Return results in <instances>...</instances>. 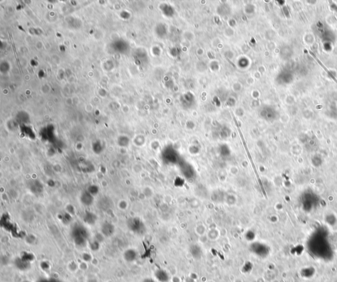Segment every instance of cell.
<instances>
[{
    "instance_id": "1",
    "label": "cell",
    "mask_w": 337,
    "mask_h": 282,
    "mask_svg": "<svg viewBox=\"0 0 337 282\" xmlns=\"http://www.w3.org/2000/svg\"><path fill=\"white\" fill-rule=\"evenodd\" d=\"M73 239L75 245L79 247H83L86 244L87 238V231L81 226L76 227L73 231Z\"/></svg>"
},
{
    "instance_id": "2",
    "label": "cell",
    "mask_w": 337,
    "mask_h": 282,
    "mask_svg": "<svg viewBox=\"0 0 337 282\" xmlns=\"http://www.w3.org/2000/svg\"><path fill=\"white\" fill-rule=\"evenodd\" d=\"M115 226L112 223L106 222H104L102 225L101 232H102V234L104 237H109L112 236L115 233Z\"/></svg>"
},
{
    "instance_id": "3",
    "label": "cell",
    "mask_w": 337,
    "mask_h": 282,
    "mask_svg": "<svg viewBox=\"0 0 337 282\" xmlns=\"http://www.w3.org/2000/svg\"><path fill=\"white\" fill-rule=\"evenodd\" d=\"M123 258L125 261L127 262H132L135 261L137 258V252L135 250L129 248L125 251L123 254Z\"/></svg>"
},
{
    "instance_id": "4",
    "label": "cell",
    "mask_w": 337,
    "mask_h": 282,
    "mask_svg": "<svg viewBox=\"0 0 337 282\" xmlns=\"http://www.w3.org/2000/svg\"><path fill=\"white\" fill-rule=\"evenodd\" d=\"M155 277L159 282H168L169 281V276L166 271L162 269H159L155 272Z\"/></svg>"
},
{
    "instance_id": "5",
    "label": "cell",
    "mask_w": 337,
    "mask_h": 282,
    "mask_svg": "<svg viewBox=\"0 0 337 282\" xmlns=\"http://www.w3.org/2000/svg\"><path fill=\"white\" fill-rule=\"evenodd\" d=\"M128 226L131 231L134 232H138L141 228V222L136 218L130 219L128 222Z\"/></svg>"
},
{
    "instance_id": "6",
    "label": "cell",
    "mask_w": 337,
    "mask_h": 282,
    "mask_svg": "<svg viewBox=\"0 0 337 282\" xmlns=\"http://www.w3.org/2000/svg\"><path fill=\"white\" fill-rule=\"evenodd\" d=\"M81 202L86 206H90L93 203V197L88 192H84L83 194L81 195L80 198Z\"/></svg>"
},
{
    "instance_id": "7",
    "label": "cell",
    "mask_w": 337,
    "mask_h": 282,
    "mask_svg": "<svg viewBox=\"0 0 337 282\" xmlns=\"http://www.w3.org/2000/svg\"><path fill=\"white\" fill-rule=\"evenodd\" d=\"M84 221H85L86 223L90 225H92L96 222V216L92 213H87L84 215Z\"/></svg>"
},
{
    "instance_id": "8",
    "label": "cell",
    "mask_w": 337,
    "mask_h": 282,
    "mask_svg": "<svg viewBox=\"0 0 337 282\" xmlns=\"http://www.w3.org/2000/svg\"><path fill=\"white\" fill-rule=\"evenodd\" d=\"M99 246H100V243L98 242V241H96V239L95 240H93L92 241H91L90 243L89 244V247L90 248V249L92 251H97L99 250Z\"/></svg>"
},
{
    "instance_id": "9",
    "label": "cell",
    "mask_w": 337,
    "mask_h": 282,
    "mask_svg": "<svg viewBox=\"0 0 337 282\" xmlns=\"http://www.w3.org/2000/svg\"><path fill=\"white\" fill-rule=\"evenodd\" d=\"M67 268L68 270L70 271V272H76V271L78 270L79 268V264H76L75 262H71L67 266Z\"/></svg>"
},
{
    "instance_id": "10",
    "label": "cell",
    "mask_w": 337,
    "mask_h": 282,
    "mask_svg": "<svg viewBox=\"0 0 337 282\" xmlns=\"http://www.w3.org/2000/svg\"><path fill=\"white\" fill-rule=\"evenodd\" d=\"M82 261L86 262L88 263V262H92L93 258H92V255L90 254L85 252L82 255Z\"/></svg>"
},
{
    "instance_id": "11",
    "label": "cell",
    "mask_w": 337,
    "mask_h": 282,
    "mask_svg": "<svg viewBox=\"0 0 337 282\" xmlns=\"http://www.w3.org/2000/svg\"><path fill=\"white\" fill-rule=\"evenodd\" d=\"M79 268L81 270H86L88 268V264H87V262H84V261H82L81 262L79 263Z\"/></svg>"
},
{
    "instance_id": "12",
    "label": "cell",
    "mask_w": 337,
    "mask_h": 282,
    "mask_svg": "<svg viewBox=\"0 0 337 282\" xmlns=\"http://www.w3.org/2000/svg\"><path fill=\"white\" fill-rule=\"evenodd\" d=\"M143 282H156V281H155L153 279H151V278H146V279L143 280Z\"/></svg>"
},
{
    "instance_id": "13",
    "label": "cell",
    "mask_w": 337,
    "mask_h": 282,
    "mask_svg": "<svg viewBox=\"0 0 337 282\" xmlns=\"http://www.w3.org/2000/svg\"><path fill=\"white\" fill-rule=\"evenodd\" d=\"M206 282H215V281H214L213 280H208V281H207Z\"/></svg>"
},
{
    "instance_id": "14",
    "label": "cell",
    "mask_w": 337,
    "mask_h": 282,
    "mask_svg": "<svg viewBox=\"0 0 337 282\" xmlns=\"http://www.w3.org/2000/svg\"><path fill=\"white\" fill-rule=\"evenodd\" d=\"M22 282H30V281H29L28 280H25V281H23Z\"/></svg>"
}]
</instances>
